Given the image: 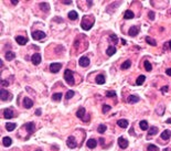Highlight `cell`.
Segmentation results:
<instances>
[{"label":"cell","instance_id":"1","mask_svg":"<svg viewBox=\"0 0 171 151\" xmlns=\"http://www.w3.org/2000/svg\"><path fill=\"white\" fill-rule=\"evenodd\" d=\"M94 22H95V19H94V17L92 16H84L83 17V20L81 22V27L82 29H84V30H90L91 28L93 27L94 24Z\"/></svg>","mask_w":171,"mask_h":151},{"label":"cell","instance_id":"2","mask_svg":"<svg viewBox=\"0 0 171 151\" xmlns=\"http://www.w3.org/2000/svg\"><path fill=\"white\" fill-rule=\"evenodd\" d=\"M64 80L66 81L68 85H74V76H73V72L71 70H65L64 72Z\"/></svg>","mask_w":171,"mask_h":151},{"label":"cell","instance_id":"3","mask_svg":"<svg viewBox=\"0 0 171 151\" xmlns=\"http://www.w3.org/2000/svg\"><path fill=\"white\" fill-rule=\"evenodd\" d=\"M11 97H12V95H11L7 89H3L2 88V89L0 91V98H1L2 102H7V100H9Z\"/></svg>","mask_w":171,"mask_h":151},{"label":"cell","instance_id":"4","mask_svg":"<svg viewBox=\"0 0 171 151\" xmlns=\"http://www.w3.org/2000/svg\"><path fill=\"white\" fill-rule=\"evenodd\" d=\"M66 145H67L68 148L71 149H74L77 147V142H76L75 138L73 137V136H70V137L67 138V140H66Z\"/></svg>","mask_w":171,"mask_h":151},{"label":"cell","instance_id":"5","mask_svg":"<svg viewBox=\"0 0 171 151\" xmlns=\"http://www.w3.org/2000/svg\"><path fill=\"white\" fill-rule=\"evenodd\" d=\"M46 36V34L42 31H33L32 32V38L34 40H43Z\"/></svg>","mask_w":171,"mask_h":151},{"label":"cell","instance_id":"6","mask_svg":"<svg viewBox=\"0 0 171 151\" xmlns=\"http://www.w3.org/2000/svg\"><path fill=\"white\" fill-rule=\"evenodd\" d=\"M61 69H62L61 63H51V65H50V72H52V73H57Z\"/></svg>","mask_w":171,"mask_h":151},{"label":"cell","instance_id":"7","mask_svg":"<svg viewBox=\"0 0 171 151\" xmlns=\"http://www.w3.org/2000/svg\"><path fill=\"white\" fill-rule=\"evenodd\" d=\"M79 65H81L82 67H87V66L90 65L91 61H90V58H86V56H82V58H79Z\"/></svg>","mask_w":171,"mask_h":151},{"label":"cell","instance_id":"8","mask_svg":"<svg viewBox=\"0 0 171 151\" xmlns=\"http://www.w3.org/2000/svg\"><path fill=\"white\" fill-rule=\"evenodd\" d=\"M118 146L122 149H126L128 147V140H126L124 137H119L118 138Z\"/></svg>","mask_w":171,"mask_h":151},{"label":"cell","instance_id":"9","mask_svg":"<svg viewBox=\"0 0 171 151\" xmlns=\"http://www.w3.org/2000/svg\"><path fill=\"white\" fill-rule=\"evenodd\" d=\"M31 61L34 65H38V64L41 63V55L39 53H34V54L31 56Z\"/></svg>","mask_w":171,"mask_h":151},{"label":"cell","instance_id":"10","mask_svg":"<svg viewBox=\"0 0 171 151\" xmlns=\"http://www.w3.org/2000/svg\"><path fill=\"white\" fill-rule=\"evenodd\" d=\"M13 110L12 109H10V108H6L5 110H3V117L5 118H7V119H10V118H12L13 117Z\"/></svg>","mask_w":171,"mask_h":151},{"label":"cell","instance_id":"11","mask_svg":"<svg viewBox=\"0 0 171 151\" xmlns=\"http://www.w3.org/2000/svg\"><path fill=\"white\" fill-rule=\"evenodd\" d=\"M138 33H139V28L136 27V25L131 27L130 29L128 30V34H129V36H136Z\"/></svg>","mask_w":171,"mask_h":151},{"label":"cell","instance_id":"12","mask_svg":"<svg viewBox=\"0 0 171 151\" xmlns=\"http://www.w3.org/2000/svg\"><path fill=\"white\" fill-rule=\"evenodd\" d=\"M16 41H17V43L20 44V45H24V44H27V42H28V38L18 35V36H16Z\"/></svg>","mask_w":171,"mask_h":151},{"label":"cell","instance_id":"13","mask_svg":"<svg viewBox=\"0 0 171 151\" xmlns=\"http://www.w3.org/2000/svg\"><path fill=\"white\" fill-rule=\"evenodd\" d=\"M23 106L25 108H31L33 106V100L31 98H29V97H24L23 98Z\"/></svg>","mask_w":171,"mask_h":151},{"label":"cell","instance_id":"14","mask_svg":"<svg viewBox=\"0 0 171 151\" xmlns=\"http://www.w3.org/2000/svg\"><path fill=\"white\" fill-rule=\"evenodd\" d=\"M25 129H27V131L29 132V134H32V132H34V122H28V124H25Z\"/></svg>","mask_w":171,"mask_h":151},{"label":"cell","instance_id":"15","mask_svg":"<svg viewBox=\"0 0 171 151\" xmlns=\"http://www.w3.org/2000/svg\"><path fill=\"white\" fill-rule=\"evenodd\" d=\"M170 137H171V131L170 130H168V129L163 130L162 134H161V139H162V140H168Z\"/></svg>","mask_w":171,"mask_h":151},{"label":"cell","instance_id":"16","mask_svg":"<svg viewBox=\"0 0 171 151\" xmlns=\"http://www.w3.org/2000/svg\"><path fill=\"white\" fill-rule=\"evenodd\" d=\"M127 102L129 103V104H135V103L139 102V97L137 96V95H130V96L128 97Z\"/></svg>","mask_w":171,"mask_h":151},{"label":"cell","instance_id":"17","mask_svg":"<svg viewBox=\"0 0 171 151\" xmlns=\"http://www.w3.org/2000/svg\"><path fill=\"white\" fill-rule=\"evenodd\" d=\"M139 127H140L141 130H148L149 129V126H148V121L147 120H141L140 122H139Z\"/></svg>","mask_w":171,"mask_h":151},{"label":"cell","instance_id":"18","mask_svg":"<svg viewBox=\"0 0 171 151\" xmlns=\"http://www.w3.org/2000/svg\"><path fill=\"white\" fill-rule=\"evenodd\" d=\"M11 143H12V140H11L10 137H3L2 138V145L5 147H10Z\"/></svg>","mask_w":171,"mask_h":151},{"label":"cell","instance_id":"19","mask_svg":"<svg viewBox=\"0 0 171 151\" xmlns=\"http://www.w3.org/2000/svg\"><path fill=\"white\" fill-rule=\"evenodd\" d=\"M117 125L120 127V128H127L128 127V120L126 119H119L117 121Z\"/></svg>","mask_w":171,"mask_h":151},{"label":"cell","instance_id":"20","mask_svg":"<svg viewBox=\"0 0 171 151\" xmlns=\"http://www.w3.org/2000/svg\"><path fill=\"white\" fill-rule=\"evenodd\" d=\"M134 17H135V13H134L131 10H127L124 14V18L126 20H130V19H134Z\"/></svg>","mask_w":171,"mask_h":151},{"label":"cell","instance_id":"21","mask_svg":"<svg viewBox=\"0 0 171 151\" xmlns=\"http://www.w3.org/2000/svg\"><path fill=\"white\" fill-rule=\"evenodd\" d=\"M86 145H87V147H88L90 149H94L96 146H97V141H96L95 139H90V140L87 141Z\"/></svg>","mask_w":171,"mask_h":151},{"label":"cell","instance_id":"22","mask_svg":"<svg viewBox=\"0 0 171 151\" xmlns=\"http://www.w3.org/2000/svg\"><path fill=\"white\" fill-rule=\"evenodd\" d=\"M105 76L104 75H97L96 76V83H97L98 85H103V84H105Z\"/></svg>","mask_w":171,"mask_h":151},{"label":"cell","instance_id":"23","mask_svg":"<svg viewBox=\"0 0 171 151\" xmlns=\"http://www.w3.org/2000/svg\"><path fill=\"white\" fill-rule=\"evenodd\" d=\"M39 7H40L41 10L44 11V12H49V10H50V6L46 2H41L40 5H39Z\"/></svg>","mask_w":171,"mask_h":151},{"label":"cell","instance_id":"24","mask_svg":"<svg viewBox=\"0 0 171 151\" xmlns=\"http://www.w3.org/2000/svg\"><path fill=\"white\" fill-rule=\"evenodd\" d=\"M158 134V127H150L149 129H148V135L149 136H155Z\"/></svg>","mask_w":171,"mask_h":151},{"label":"cell","instance_id":"25","mask_svg":"<svg viewBox=\"0 0 171 151\" xmlns=\"http://www.w3.org/2000/svg\"><path fill=\"white\" fill-rule=\"evenodd\" d=\"M145 81H146V77H145V75H139L138 78L136 80V85H138V86L142 85Z\"/></svg>","mask_w":171,"mask_h":151},{"label":"cell","instance_id":"26","mask_svg":"<svg viewBox=\"0 0 171 151\" xmlns=\"http://www.w3.org/2000/svg\"><path fill=\"white\" fill-rule=\"evenodd\" d=\"M16 127H17V125L13 124V122H7V124H6V129L8 130V131H12V130H14L16 129Z\"/></svg>","mask_w":171,"mask_h":151},{"label":"cell","instance_id":"27","mask_svg":"<svg viewBox=\"0 0 171 151\" xmlns=\"http://www.w3.org/2000/svg\"><path fill=\"white\" fill-rule=\"evenodd\" d=\"M116 53V47L115 46H109L108 49L106 50V54L108 55V56H111V55H114Z\"/></svg>","mask_w":171,"mask_h":151},{"label":"cell","instance_id":"28","mask_svg":"<svg viewBox=\"0 0 171 151\" xmlns=\"http://www.w3.org/2000/svg\"><path fill=\"white\" fill-rule=\"evenodd\" d=\"M79 18V14H77V12L76 11H70L68 12V19H71V20H76Z\"/></svg>","mask_w":171,"mask_h":151},{"label":"cell","instance_id":"29","mask_svg":"<svg viewBox=\"0 0 171 151\" xmlns=\"http://www.w3.org/2000/svg\"><path fill=\"white\" fill-rule=\"evenodd\" d=\"M84 115H85V108H83V107H81L77 111H76V116H77L79 118H81V119H83Z\"/></svg>","mask_w":171,"mask_h":151},{"label":"cell","instance_id":"30","mask_svg":"<svg viewBox=\"0 0 171 151\" xmlns=\"http://www.w3.org/2000/svg\"><path fill=\"white\" fill-rule=\"evenodd\" d=\"M5 58L7 61H11V60H13L14 58H16V54H14L13 52H7L5 54Z\"/></svg>","mask_w":171,"mask_h":151},{"label":"cell","instance_id":"31","mask_svg":"<svg viewBox=\"0 0 171 151\" xmlns=\"http://www.w3.org/2000/svg\"><path fill=\"white\" fill-rule=\"evenodd\" d=\"M146 42L148 44H150V45H153V46H156V45H157V42H156V40L151 39L150 36H146Z\"/></svg>","mask_w":171,"mask_h":151},{"label":"cell","instance_id":"32","mask_svg":"<svg viewBox=\"0 0 171 151\" xmlns=\"http://www.w3.org/2000/svg\"><path fill=\"white\" fill-rule=\"evenodd\" d=\"M130 65H131V62L128 60V61H126V62H124V63L122 64V66H120V67H122V70H127V69H129V67H130Z\"/></svg>","mask_w":171,"mask_h":151},{"label":"cell","instance_id":"33","mask_svg":"<svg viewBox=\"0 0 171 151\" xmlns=\"http://www.w3.org/2000/svg\"><path fill=\"white\" fill-rule=\"evenodd\" d=\"M62 96L63 95L61 93H56V94H54V95L52 96V99H53L54 102H60L61 98H62Z\"/></svg>","mask_w":171,"mask_h":151},{"label":"cell","instance_id":"34","mask_svg":"<svg viewBox=\"0 0 171 151\" xmlns=\"http://www.w3.org/2000/svg\"><path fill=\"white\" fill-rule=\"evenodd\" d=\"M145 69H146V71L147 72H150L152 70V65H151V63H150L149 61H145Z\"/></svg>","mask_w":171,"mask_h":151},{"label":"cell","instance_id":"35","mask_svg":"<svg viewBox=\"0 0 171 151\" xmlns=\"http://www.w3.org/2000/svg\"><path fill=\"white\" fill-rule=\"evenodd\" d=\"M106 129H107V127H106V125H99L97 128V131L99 132V134H104V132L106 131Z\"/></svg>","mask_w":171,"mask_h":151},{"label":"cell","instance_id":"36","mask_svg":"<svg viewBox=\"0 0 171 151\" xmlns=\"http://www.w3.org/2000/svg\"><path fill=\"white\" fill-rule=\"evenodd\" d=\"M147 151H159V149L155 145H149V146L147 147Z\"/></svg>","mask_w":171,"mask_h":151},{"label":"cell","instance_id":"37","mask_svg":"<svg viewBox=\"0 0 171 151\" xmlns=\"http://www.w3.org/2000/svg\"><path fill=\"white\" fill-rule=\"evenodd\" d=\"M74 96V91H72V89H70V91H67V93L65 94V98L66 99H70L72 98V97Z\"/></svg>","mask_w":171,"mask_h":151},{"label":"cell","instance_id":"38","mask_svg":"<svg viewBox=\"0 0 171 151\" xmlns=\"http://www.w3.org/2000/svg\"><path fill=\"white\" fill-rule=\"evenodd\" d=\"M106 96H107V97H115V96H116V92H115V91L106 92Z\"/></svg>","mask_w":171,"mask_h":151},{"label":"cell","instance_id":"39","mask_svg":"<svg viewBox=\"0 0 171 151\" xmlns=\"http://www.w3.org/2000/svg\"><path fill=\"white\" fill-rule=\"evenodd\" d=\"M109 110H110V106H109V105H104L103 106V113L106 114L107 111H109Z\"/></svg>","mask_w":171,"mask_h":151},{"label":"cell","instance_id":"40","mask_svg":"<svg viewBox=\"0 0 171 151\" xmlns=\"http://www.w3.org/2000/svg\"><path fill=\"white\" fill-rule=\"evenodd\" d=\"M110 39H111V41L114 42L115 44L118 43V38H117L116 34H111V35H110Z\"/></svg>","mask_w":171,"mask_h":151},{"label":"cell","instance_id":"41","mask_svg":"<svg viewBox=\"0 0 171 151\" xmlns=\"http://www.w3.org/2000/svg\"><path fill=\"white\" fill-rule=\"evenodd\" d=\"M153 18H155V12H153V11H150L149 12V19L153 20Z\"/></svg>","mask_w":171,"mask_h":151},{"label":"cell","instance_id":"42","mask_svg":"<svg viewBox=\"0 0 171 151\" xmlns=\"http://www.w3.org/2000/svg\"><path fill=\"white\" fill-rule=\"evenodd\" d=\"M163 111H165V107H163V106L161 107V109H157V113L159 114V115H162Z\"/></svg>","mask_w":171,"mask_h":151},{"label":"cell","instance_id":"43","mask_svg":"<svg viewBox=\"0 0 171 151\" xmlns=\"http://www.w3.org/2000/svg\"><path fill=\"white\" fill-rule=\"evenodd\" d=\"M168 86H163L162 88H161V92H162V93H167V92H168Z\"/></svg>","mask_w":171,"mask_h":151},{"label":"cell","instance_id":"44","mask_svg":"<svg viewBox=\"0 0 171 151\" xmlns=\"http://www.w3.org/2000/svg\"><path fill=\"white\" fill-rule=\"evenodd\" d=\"M1 85H2V86H5V87H6V86H8L9 85V83L8 82H7V81H1Z\"/></svg>","mask_w":171,"mask_h":151},{"label":"cell","instance_id":"45","mask_svg":"<svg viewBox=\"0 0 171 151\" xmlns=\"http://www.w3.org/2000/svg\"><path fill=\"white\" fill-rule=\"evenodd\" d=\"M41 113H42V111H41V109H37V110H35V115L40 116V115H41Z\"/></svg>","mask_w":171,"mask_h":151},{"label":"cell","instance_id":"46","mask_svg":"<svg viewBox=\"0 0 171 151\" xmlns=\"http://www.w3.org/2000/svg\"><path fill=\"white\" fill-rule=\"evenodd\" d=\"M166 73H167V75H169V76H171V69H168L166 71Z\"/></svg>","mask_w":171,"mask_h":151},{"label":"cell","instance_id":"47","mask_svg":"<svg viewBox=\"0 0 171 151\" xmlns=\"http://www.w3.org/2000/svg\"><path fill=\"white\" fill-rule=\"evenodd\" d=\"M63 3H66V5H71V3H72V1H71V0H67V1H63Z\"/></svg>","mask_w":171,"mask_h":151},{"label":"cell","instance_id":"48","mask_svg":"<svg viewBox=\"0 0 171 151\" xmlns=\"http://www.w3.org/2000/svg\"><path fill=\"white\" fill-rule=\"evenodd\" d=\"M99 142H101V145H103L104 143V138H101V139H99Z\"/></svg>","mask_w":171,"mask_h":151},{"label":"cell","instance_id":"49","mask_svg":"<svg viewBox=\"0 0 171 151\" xmlns=\"http://www.w3.org/2000/svg\"><path fill=\"white\" fill-rule=\"evenodd\" d=\"M166 122H167V124H171V118L167 119V120H166Z\"/></svg>","mask_w":171,"mask_h":151},{"label":"cell","instance_id":"50","mask_svg":"<svg viewBox=\"0 0 171 151\" xmlns=\"http://www.w3.org/2000/svg\"><path fill=\"white\" fill-rule=\"evenodd\" d=\"M11 2L13 3V5H17V3H18V0H12V1H11Z\"/></svg>","mask_w":171,"mask_h":151},{"label":"cell","instance_id":"51","mask_svg":"<svg viewBox=\"0 0 171 151\" xmlns=\"http://www.w3.org/2000/svg\"><path fill=\"white\" fill-rule=\"evenodd\" d=\"M87 5H88V7H91V6H92V5H93V3H92V2H91V1H87Z\"/></svg>","mask_w":171,"mask_h":151},{"label":"cell","instance_id":"52","mask_svg":"<svg viewBox=\"0 0 171 151\" xmlns=\"http://www.w3.org/2000/svg\"><path fill=\"white\" fill-rule=\"evenodd\" d=\"M168 45H169V49L171 50V41H169V42H168Z\"/></svg>","mask_w":171,"mask_h":151},{"label":"cell","instance_id":"53","mask_svg":"<svg viewBox=\"0 0 171 151\" xmlns=\"http://www.w3.org/2000/svg\"><path fill=\"white\" fill-rule=\"evenodd\" d=\"M162 151H171V149H169V148H166V149H163Z\"/></svg>","mask_w":171,"mask_h":151},{"label":"cell","instance_id":"54","mask_svg":"<svg viewBox=\"0 0 171 151\" xmlns=\"http://www.w3.org/2000/svg\"><path fill=\"white\" fill-rule=\"evenodd\" d=\"M35 151H41V149H38V150H35Z\"/></svg>","mask_w":171,"mask_h":151}]
</instances>
